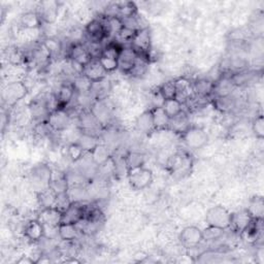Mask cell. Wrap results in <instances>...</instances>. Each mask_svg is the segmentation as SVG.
Masks as SVG:
<instances>
[{"label": "cell", "mask_w": 264, "mask_h": 264, "mask_svg": "<svg viewBox=\"0 0 264 264\" xmlns=\"http://www.w3.org/2000/svg\"><path fill=\"white\" fill-rule=\"evenodd\" d=\"M128 182L133 190H144L153 182V172L144 167H135L127 170Z\"/></svg>", "instance_id": "cell-1"}, {"label": "cell", "mask_w": 264, "mask_h": 264, "mask_svg": "<svg viewBox=\"0 0 264 264\" xmlns=\"http://www.w3.org/2000/svg\"><path fill=\"white\" fill-rule=\"evenodd\" d=\"M28 93V87L24 82L13 80L7 84L3 90V100L8 106H15Z\"/></svg>", "instance_id": "cell-2"}, {"label": "cell", "mask_w": 264, "mask_h": 264, "mask_svg": "<svg viewBox=\"0 0 264 264\" xmlns=\"http://www.w3.org/2000/svg\"><path fill=\"white\" fill-rule=\"evenodd\" d=\"M206 221L209 226L225 230L230 227L231 214L224 207L216 206L207 212Z\"/></svg>", "instance_id": "cell-3"}, {"label": "cell", "mask_w": 264, "mask_h": 264, "mask_svg": "<svg viewBox=\"0 0 264 264\" xmlns=\"http://www.w3.org/2000/svg\"><path fill=\"white\" fill-rule=\"evenodd\" d=\"M151 45H152L151 32L147 27L137 30L131 42V47L137 53L138 57L144 58L148 61L150 58Z\"/></svg>", "instance_id": "cell-4"}, {"label": "cell", "mask_w": 264, "mask_h": 264, "mask_svg": "<svg viewBox=\"0 0 264 264\" xmlns=\"http://www.w3.org/2000/svg\"><path fill=\"white\" fill-rule=\"evenodd\" d=\"M182 138L186 147L190 150L202 149L209 140L207 132L202 128L195 126H190L188 130L182 134Z\"/></svg>", "instance_id": "cell-5"}, {"label": "cell", "mask_w": 264, "mask_h": 264, "mask_svg": "<svg viewBox=\"0 0 264 264\" xmlns=\"http://www.w3.org/2000/svg\"><path fill=\"white\" fill-rule=\"evenodd\" d=\"M47 122L52 131L63 132L70 125V115L66 109H59L49 115Z\"/></svg>", "instance_id": "cell-6"}, {"label": "cell", "mask_w": 264, "mask_h": 264, "mask_svg": "<svg viewBox=\"0 0 264 264\" xmlns=\"http://www.w3.org/2000/svg\"><path fill=\"white\" fill-rule=\"evenodd\" d=\"M32 183L37 188V192L50 188L52 181V171L44 164H40L32 170Z\"/></svg>", "instance_id": "cell-7"}, {"label": "cell", "mask_w": 264, "mask_h": 264, "mask_svg": "<svg viewBox=\"0 0 264 264\" xmlns=\"http://www.w3.org/2000/svg\"><path fill=\"white\" fill-rule=\"evenodd\" d=\"M204 240L202 231L196 226H188L180 233V241L187 249H194Z\"/></svg>", "instance_id": "cell-8"}, {"label": "cell", "mask_w": 264, "mask_h": 264, "mask_svg": "<svg viewBox=\"0 0 264 264\" xmlns=\"http://www.w3.org/2000/svg\"><path fill=\"white\" fill-rule=\"evenodd\" d=\"M175 84V99L183 106L193 96V83L187 77H179L174 79Z\"/></svg>", "instance_id": "cell-9"}, {"label": "cell", "mask_w": 264, "mask_h": 264, "mask_svg": "<svg viewBox=\"0 0 264 264\" xmlns=\"http://www.w3.org/2000/svg\"><path fill=\"white\" fill-rule=\"evenodd\" d=\"M86 34L90 39V43L99 44L101 43L106 37H108V33L105 27V24L103 20L94 19L87 24L85 28Z\"/></svg>", "instance_id": "cell-10"}, {"label": "cell", "mask_w": 264, "mask_h": 264, "mask_svg": "<svg viewBox=\"0 0 264 264\" xmlns=\"http://www.w3.org/2000/svg\"><path fill=\"white\" fill-rule=\"evenodd\" d=\"M108 72L105 70L98 59H92L88 63L83 70V75L92 83L103 82L107 77Z\"/></svg>", "instance_id": "cell-11"}, {"label": "cell", "mask_w": 264, "mask_h": 264, "mask_svg": "<svg viewBox=\"0 0 264 264\" xmlns=\"http://www.w3.org/2000/svg\"><path fill=\"white\" fill-rule=\"evenodd\" d=\"M85 205L78 201H72L69 208L62 214V223L78 224L85 219Z\"/></svg>", "instance_id": "cell-12"}, {"label": "cell", "mask_w": 264, "mask_h": 264, "mask_svg": "<svg viewBox=\"0 0 264 264\" xmlns=\"http://www.w3.org/2000/svg\"><path fill=\"white\" fill-rule=\"evenodd\" d=\"M192 164L191 156L187 153H178L173 156L168 161V165L170 170L173 173H186Z\"/></svg>", "instance_id": "cell-13"}, {"label": "cell", "mask_w": 264, "mask_h": 264, "mask_svg": "<svg viewBox=\"0 0 264 264\" xmlns=\"http://www.w3.org/2000/svg\"><path fill=\"white\" fill-rule=\"evenodd\" d=\"M138 58L137 53L132 49V47L123 48L120 52L119 58H118V65L119 69L127 74L130 73L132 68L135 65V62Z\"/></svg>", "instance_id": "cell-14"}, {"label": "cell", "mask_w": 264, "mask_h": 264, "mask_svg": "<svg viewBox=\"0 0 264 264\" xmlns=\"http://www.w3.org/2000/svg\"><path fill=\"white\" fill-rule=\"evenodd\" d=\"M25 237L31 242H39L45 237V226L38 220H30L24 229Z\"/></svg>", "instance_id": "cell-15"}, {"label": "cell", "mask_w": 264, "mask_h": 264, "mask_svg": "<svg viewBox=\"0 0 264 264\" xmlns=\"http://www.w3.org/2000/svg\"><path fill=\"white\" fill-rule=\"evenodd\" d=\"M254 218L251 216V214L249 213V211L246 210H241L237 213L231 214V223H230V227L234 232L237 233H241L252 222Z\"/></svg>", "instance_id": "cell-16"}, {"label": "cell", "mask_w": 264, "mask_h": 264, "mask_svg": "<svg viewBox=\"0 0 264 264\" xmlns=\"http://www.w3.org/2000/svg\"><path fill=\"white\" fill-rule=\"evenodd\" d=\"M38 16L46 25H53L58 17V5L55 2L42 3V7L38 11Z\"/></svg>", "instance_id": "cell-17"}, {"label": "cell", "mask_w": 264, "mask_h": 264, "mask_svg": "<svg viewBox=\"0 0 264 264\" xmlns=\"http://www.w3.org/2000/svg\"><path fill=\"white\" fill-rule=\"evenodd\" d=\"M62 214H63L62 212H60L54 207L48 208V209H42L37 219L45 226L59 227V225L62 223Z\"/></svg>", "instance_id": "cell-18"}, {"label": "cell", "mask_w": 264, "mask_h": 264, "mask_svg": "<svg viewBox=\"0 0 264 264\" xmlns=\"http://www.w3.org/2000/svg\"><path fill=\"white\" fill-rule=\"evenodd\" d=\"M68 59L73 60L77 63H79L80 65H83L84 67L88 64L90 63L91 60L93 59L92 56L90 55L89 51L86 47H84L80 44H74L68 52Z\"/></svg>", "instance_id": "cell-19"}, {"label": "cell", "mask_w": 264, "mask_h": 264, "mask_svg": "<svg viewBox=\"0 0 264 264\" xmlns=\"http://www.w3.org/2000/svg\"><path fill=\"white\" fill-rule=\"evenodd\" d=\"M75 93L76 92L74 90L72 83H68V84L65 83L61 85L58 90V93L55 95L59 104V109H66V107L73 99V96Z\"/></svg>", "instance_id": "cell-20"}, {"label": "cell", "mask_w": 264, "mask_h": 264, "mask_svg": "<svg viewBox=\"0 0 264 264\" xmlns=\"http://www.w3.org/2000/svg\"><path fill=\"white\" fill-rule=\"evenodd\" d=\"M233 84L230 77L221 76L218 80L214 82V90L213 94L215 97H225L229 96L233 90Z\"/></svg>", "instance_id": "cell-21"}, {"label": "cell", "mask_w": 264, "mask_h": 264, "mask_svg": "<svg viewBox=\"0 0 264 264\" xmlns=\"http://www.w3.org/2000/svg\"><path fill=\"white\" fill-rule=\"evenodd\" d=\"M153 114V122H154V129L155 131H162L168 129L170 119L164 112L162 107H156L152 109Z\"/></svg>", "instance_id": "cell-22"}, {"label": "cell", "mask_w": 264, "mask_h": 264, "mask_svg": "<svg viewBox=\"0 0 264 264\" xmlns=\"http://www.w3.org/2000/svg\"><path fill=\"white\" fill-rule=\"evenodd\" d=\"M214 82L209 78H200L193 83V92L195 95L210 97L213 94Z\"/></svg>", "instance_id": "cell-23"}, {"label": "cell", "mask_w": 264, "mask_h": 264, "mask_svg": "<svg viewBox=\"0 0 264 264\" xmlns=\"http://www.w3.org/2000/svg\"><path fill=\"white\" fill-rule=\"evenodd\" d=\"M190 127V122L188 119V116L186 113H184V111L179 114L177 117H174L172 119H170L169 122V127L168 129L172 130L175 133H181L183 134L185 131L188 130V128Z\"/></svg>", "instance_id": "cell-24"}, {"label": "cell", "mask_w": 264, "mask_h": 264, "mask_svg": "<svg viewBox=\"0 0 264 264\" xmlns=\"http://www.w3.org/2000/svg\"><path fill=\"white\" fill-rule=\"evenodd\" d=\"M20 26L23 29H29V30L39 29L43 26V22L37 13L27 12L21 16Z\"/></svg>", "instance_id": "cell-25"}, {"label": "cell", "mask_w": 264, "mask_h": 264, "mask_svg": "<svg viewBox=\"0 0 264 264\" xmlns=\"http://www.w3.org/2000/svg\"><path fill=\"white\" fill-rule=\"evenodd\" d=\"M135 125L136 128L144 133H150L152 131H155L152 110L146 111L143 114H140L136 119Z\"/></svg>", "instance_id": "cell-26"}, {"label": "cell", "mask_w": 264, "mask_h": 264, "mask_svg": "<svg viewBox=\"0 0 264 264\" xmlns=\"http://www.w3.org/2000/svg\"><path fill=\"white\" fill-rule=\"evenodd\" d=\"M78 227L76 224L61 223L58 227V235L64 241H73L78 236Z\"/></svg>", "instance_id": "cell-27"}, {"label": "cell", "mask_w": 264, "mask_h": 264, "mask_svg": "<svg viewBox=\"0 0 264 264\" xmlns=\"http://www.w3.org/2000/svg\"><path fill=\"white\" fill-rule=\"evenodd\" d=\"M76 143L84 149V151L86 153H92L99 145L98 139L95 135L87 133V132H83V131L80 132L79 137Z\"/></svg>", "instance_id": "cell-28"}, {"label": "cell", "mask_w": 264, "mask_h": 264, "mask_svg": "<svg viewBox=\"0 0 264 264\" xmlns=\"http://www.w3.org/2000/svg\"><path fill=\"white\" fill-rule=\"evenodd\" d=\"M114 5L116 8L117 17H120L121 19L130 18L137 15V8L134 3L123 2V3H116Z\"/></svg>", "instance_id": "cell-29"}, {"label": "cell", "mask_w": 264, "mask_h": 264, "mask_svg": "<svg viewBox=\"0 0 264 264\" xmlns=\"http://www.w3.org/2000/svg\"><path fill=\"white\" fill-rule=\"evenodd\" d=\"M56 196L57 194L51 188H48L37 192V202L42 209L53 208L56 201Z\"/></svg>", "instance_id": "cell-30"}, {"label": "cell", "mask_w": 264, "mask_h": 264, "mask_svg": "<svg viewBox=\"0 0 264 264\" xmlns=\"http://www.w3.org/2000/svg\"><path fill=\"white\" fill-rule=\"evenodd\" d=\"M162 108L166 115L169 117V119L177 117L179 114L183 112V105L175 98L164 100Z\"/></svg>", "instance_id": "cell-31"}, {"label": "cell", "mask_w": 264, "mask_h": 264, "mask_svg": "<svg viewBox=\"0 0 264 264\" xmlns=\"http://www.w3.org/2000/svg\"><path fill=\"white\" fill-rule=\"evenodd\" d=\"M247 210L249 211V213L254 219H263V213H264L263 198L261 196L254 197L251 200L250 207Z\"/></svg>", "instance_id": "cell-32"}, {"label": "cell", "mask_w": 264, "mask_h": 264, "mask_svg": "<svg viewBox=\"0 0 264 264\" xmlns=\"http://www.w3.org/2000/svg\"><path fill=\"white\" fill-rule=\"evenodd\" d=\"M92 82L88 79L87 77H85L83 74L82 75H77L72 85L74 90L77 94H84V93H89L91 91V88H92Z\"/></svg>", "instance_id": "cell-33"}, {"label": "cell", "mask_w": 264, "mask_h": 264, "mask_svg": "<svg viewBox=\"0 0 264 264\" xmlns=\"http://www.w3.org/2000/svg\"><path fill=\"white\" fill-rule=\"evenodd\" d=\"M214 107L222 113H227L235 107V99L231 95L225 97H214Z\"/></svg>", "instance_id": "cell-34"}, {"label": "cell", "mask_w": 264, "mask_h": 264, "mask_svg": "<svg viewBox=\"0 0 264 264\" xmlns=\"http://www.w3.org/2000/svg\"><path fill=\"white\" fill-rule=\"evenodd\" d=\"M125 164L127 167V170L130 168H135L139 166H144L145 163V156L140 153L136 152H129L125 157Z\"/></svg>", "instance_id": "cell-35"}, {"label": "cell", "mask_w": 264, "mask_h": 264, "mask_svg": "<svg viewBox=\"0 0 264 264\" xmlns=\"http://www.w3.org/2000/svg\"><path fill=\"white\" fill-rule=\"evenodd\" d=\"M43 45L49 51L52 58H56L57 56H59V54L62 51L61 43L55 37H46L43 40Z\"/></svg>", "instance_id": "cell-36"}, {"label": "cell", "mask_w": 264, "mask_h": 264, "mask_svg": "<svg viewBox=\"0 0 264 264\" xmlns=\"http://www.w3.org/2000/svg\"><path fill=\"white\" fill-rule=\"evenodd\" d=\"M158 91H159V93L161 94V96L163 97L164 100L175 98V84H174V80H167L166 83L162 84L159 87Z\"/></svg>", "instance_id": "cell-37"}, {"label": "cell", "mask_w": 264, "mask_h": 264, "mask_svg": "<svg viewBox=\"0 0 264 264\" xmlns=\"http://www.w3.org/2000/svg\"><path fill=\"white\" fill-rule=\"evenodd\" d=\"M67 156L68 158L73 161V162H77L79 160L83 159L84 155H85V151L84 149L77 144V143H73V144H69L67 147Z\"/></svg>", "instance_id": "cell-38"}, {"label": "cell", "mask_w": 264, "mask_h": 264, "mask_svg": "<svg viewBox=\"0 0 264 264\" xmlns=\"http://www.w3.org/2000/svg\"><path fill=\"white\" fill-rule=\"evenodd\" d=\"M91 154L94 162H96L97 164H104L108 162L110 159L109 150L107 149L106 146H103V145H98L97 148Z\"/></svg>", "instance_id": "cell-39"}, {"label": "cell", "mask_w": 264, "mask_h": 264, "mask_svg": "<svg viewBox=\"0 0 264 264\" xmlns=\"http://www.w3.org/2000/svg\"><path fill=\"white\" fill-rule=\"evenodd\" d=\"M50 188L56 193V194H60V193H64V192H68V181L66 177H60V178H56L53 179L51 181L50 184Z\"/></svg>", "instance_id": "cell-40"}, {"label": "cell", "mask_w": 264, "mask_h": 264, "mask_svg": "<svg viewBox=\"0 0 264 264\" xmlns=\"http://www.w3.org/2000/svg\"><path fill=\"white\" fill-rule=\"evenodd\" d=\"M71 204H72V200L70 199V196H69L68 192H64V193L57 194L54 208H56L57 210H59L60 212L63 213L69 208V206Z\"/></svg>", "instance_id": "cell-41"}, {"label": "cell", "mask_w": 264, "mask_h": 264, "mask_svg": "<svg viewBox=\"0 0 264 264\" xmlns=\"http://www.w3.org/2000/svg\"><path fill=\"white\" fill-rule=\"evenodd\" d=\"M223 232H224L223 229L216 228L213 226H208V228H206L202 231V238L204 240H207V241H214L219 239L223 235Z\"/></svg>", "instance_id": "cell-42"}, {"label": "cell", "mask_w": 264, "mask_h": 264, "mask_svg": "<svg viewBox=\"0 0 264 264\" xmlns=\"http://www.w3.org/2000/svg\"><path fill=\"white\" fill-rule=\"evenodd\" d=\"M148 63H149L148 60L138 57L137 60H136V62H135L134 67L132 68V70L130 71L129 74H131L132 76H135V77H140V76H143V75L146 74V72H147Z\"/></svg>", "instance_id": "cell-43"}, {"label": "cell", "mask_w": 264, "mask_h": 264, "mask_svg": "<svg viewBox=\"0 0 264 264\" xmlns=\"http://www.w3.org/2000/svg\"><path fill=\"white\" fill-rule=\"evenodd\" d=\"M252 130L258 139L264 138V119L262 115L257 116L252 123Z\"/></svg>", "instance_id": "cell-44"}, {"label": "cell", "mask_w": 264, "mask_h": 264, "mask_svg": "<svg viewBox=\"0 0 264 264\" xmlns=\"http://www.w3.org/2000/svg\"><path fill=\"white\" fill-rule=\"evenodd\" d=\"M100 64L103 65V67L105 68V70L109 73V72H114L115 70H117L119 68L118 65V59L115 58H109V57H105V56H100L98 58Z\"/></svg>", "instance_id": "cell-45"}, {"label": "cell", "mask_w": 264, "mask_h": 264, "mask_svg": "<svg viewBox=\"0 0 264 264\" xmlns=\"http://www.w3.org/2000/svg\"><path fill=\"white\" fill-rule=\"evenodd\" d=\"M136 31L135 30H132V29H129V28H126V27H123V29L119 32L118 34V37L121 38L123 42H129L131 43L134 35H135Z\"/></svg>", "instance_id": "cell-46"}, {"label": "cell", "mask_w": 264, "mask_h": 264, "mask_svg": "<svg viewBox=\"0 0 264 264\" xmlns=\"http://www.w3.org/2000/svg\"><path fill=\"white\" fill-rule=\"evenodd\" d=\"M17 264H35V260L30 256H22L19 260L16 261Z\"/></svg>", "instance_id": "cell-47"}, {"label": "cell", "mask_w": 264, "mask_h": 264, "mask_svg": "<svg viewBox=\"0 0 264 264\" xmlns=\"http://www.w3.org/2000/svg\"><path fill=\"white\" fill-rule=\"evenodd\" d=\"M63 263H79V260L75 259V258H72L71 256L68 258V259H65L63 261Z\"/></svg>", "instance_id": "cell-48"}]
</instances>
